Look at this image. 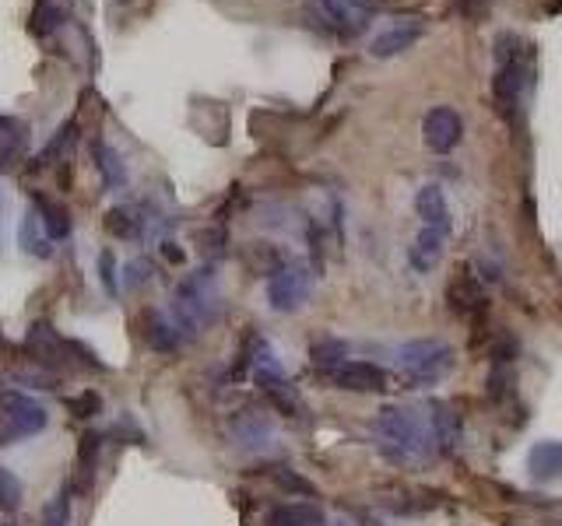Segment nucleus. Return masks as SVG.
Segmentation results:
<instances>
[{
    "label": "nucleus",
    "mask_w": 562,
    "mask_h": 526,
    "mask_svg": "<svg viewBox=\"0 0 562 526\" xmlns=\"http://www.w3.org/2000/svg\"><path fill=\"white\" fill-rule=\"evenodd\" d=\"M527 467H531L534 481H552L562 474V442H538L527 456Z\"/></svg>",
    "instance_id": "aec40b11"
},
{
    "label": "nucleus",
    "mask_w": 562,
    "mask_h": 526,
    "mask_svg": "<svg viewBox=\"0 0 562 526\" xmlns=\"http://www.w3.org/2000/svg\"><path fill=\"white\" fill-rule=\"evenodd\" d=\"M345 4H348V8H355V11H359V15H376V11H380L383 8V4H387V0H345Z\"/></svg>",
    "instance_id": "473e14b6"
},
{
    "label": "nucleus",
    "mask_w": 562,
    "mask_h": 526,
    "mask_svg": "<svg viewBox=\"0 0 562 526\" xmlns=\"http://www.w3.org/2000/svg\"><path fill=\"white\" fill-rule=\"evenodd\" d=\"M418 36H422V22H418V18H394V22L369 43V53H373L376 60H390V57H397V53L411 50V43H418Z\"/></svg>",
    "instance_id": "ddd939ff"
},
{
    "label": "nucleus",
    "mask_w": 562,
    "mask_h": 526,
    "mask_svg": "<svg viewBox=\"0 0 562 526\" xmlns=\"http://www.w3.org/2000/svg\"><path fill=\"white\" fill-rule=\"evenodd\" d=\"M334 386L345 393H383L387 390V372L373 362H359V358H348L338 369L331 372Z\"/></svg>",
    "instance_id": "6e6552de"
},
{
    "label": "nucleus",
    "mask_w": 562,
    "mask_h": 526,
    "mask_svg": "<svg viewBox=\"0 0 562 526\" xmlns=\"http://www.w3.org/2000/svg\"><path fill=\"white\" fill-rule=\"evenodd\" d=\"M46 526H71L67 523V491L57 498V502H53L50 516H46Z\"/></svg>",
    "instance_id": "2f4dec72"
},
{
    "label": "nucleus",
    "mask_w": 562,
    "mask_h": 526,
    "mask_svg": "<svg viewBox=\"0 0 562 526\" xmlns=\"http://www.w3.org/2000/svg\"><path fill=\"white\" fill-rule=\"evenodd\" d=\"M447 299H450V306H454V313L468 316V320H478V316L485 313V288H482V281L475 278L471 267H457L454 281H450V288H447Z\"/></svg>",
    "instance_id": "9b49d317"
},
{
    "label": "nucleus",
    "mask_w": 562,
    "mask_h": 526,
    "mask_svg": "<svg viewBox=\"0 0 562 526\" xmlns=\"http://www.w3.org/2000/svg\"><path fill=\"white\" fill-rule=\"evenodd\" d=\"M218 309H222V295H218L215 271L204 267V271L190 274L187 281H180L176 302H173V316H169V320L176 323V330H180L183 337H194L218 320Z\"/></svg>",
    "instance_id": "f03ea898"
},
{
    "label": "nucleus",
    "mask_w": 562,
    "mask_h": 526,
    "mask_svg": "<svg viewBox=\"0 0 562 526\" xmlns=\"http://www.w3.org/2000/svg\"><path fill=\"white\" fill-rule=\"evenodd\" d=\"M32 207H36L39 221H43L46 235H50L53 242L71 235V214H67L60 204H53V200H46V197H39V193H36V197H32Z\"/></svg>",
    "instance_id": "4be33fe9"
},
{
    "label": "nucleus",
    "mask_w": 562,
    "mask_h": 526,
    "mask_svg": "<svg viewBox=\"0 0 562 526\" xmlns=\"http://www.w3.org/2000/svg\"><path fill=\"white\" fill-rule=\"evenodd\" d=\"M313 292V274L306 263H281L267 281V302L274 313H296Z\"/></svg>",
    "instance_id": "39448f33"
},
{
    "label": "nucleus",
    "mask_w": 562,
    "mask_h": 526,
    "mask_svg": "<svg viewBox=\"0 0 562 526\" xmlns=\"http://www.w3.org/2000/svg\"><path fill=\"white\" fill-rule=\"evenodd\" d=\"M429 432H433V446H436V453H454L457 449V442H461V428H464V421H461V414H457V407L454 404H429Z\"/></svg>",
    "instance_id": "4468645a"
},
{
    "label": "nucleus",
    "mask_w": 562,
    "mask_h": 526,
    "mask_svg": "<svg viewBox=\"0 0 562 526\" xmlns=\"http://www.w3.org/2000/svg\"><path fill=\"white\" fill-rule=\"evenodd\" d=\"M524 60H506V64L496 67V78H492V99H496V109L510 120L517 113V102L524 95Z\"/></svg>",
    "instance_id": "f8f14e48"
},
{
    "label": "nucleus",
    "mask_w": 562,
    "mask_h": 526,
    "mask_svg": "<svg viewBox=\"0 0 562 526\" xmlns=\"http://www.w3.org/2000/svg\"><path fill=\"white\" fill-rule=\"evenodd\" d=\"M145 281H152V263H148L145 256H137V260L127 263V281H123V285H127V288H141Z\"/></svg>",
    "instance_id": "c756f323"
},
{
    "label": "nucleus",
    "mask_w": 562,
    "mask_h": 526,
    "mask_svg": "<svg viewBox=\"0 0 562 526\" xmlns=\"http://www.w3.org/2000/svg\"><path fill=\"white\" fill-rule=\"evenodd\" d=\"M22 495H25V488H22V477H18L15 470L0 467V509L15 512L18 505H22Z\"/></svg>",
    "instance_id": "393cba45"
},
{
    "label": "nucleus",
    "mask_w": 562,
    "mask_h": 526,
    "mask_svg": "<svg viewBox=\"0 0 562 526\" xmlns=\"http://www.w3.org/2000/svg\"><path fill=\"white\" fill-rule=\"evenodd\" d=\"M11 127V120H8V116H0V130H8Z\"/></svg>",
    "instance_id": "c9c22d12"
},
{
    "label": "nucleus",
    "mask_w": 562,
    "mask_h": 526,
    "mask_svg": "<svg viewBox=\"0 0 562 526\" xmlns=\"http://www.w3.org/2000/svg\"><path fill=\"white\" fill-rule=\"evenodd\" d=\"M99 281H102V288H106L109 299H116V295H120V281H116V260H113V253H109V249L99 256Z\"/></svg>",
    "instance_id": "c85d7f7f"
},
{
    "label": "nucleus",
    "mask_w": 562,
    "mask_h": 526,
    "mask_svg": "<svg viewBox=\"0 0 562 526\" xmlns=\"http://www.w3.org/2000/svg\"><path fill=\"white\" fill-rule=\"evenodd\" d=\"M229 428H232L236 446L246 449V453H264V449H271V442H274L271 418L260 411H239L236 418L229 421Z\"/></svg>",
    "instance_id": "1a4fd4ad"
},
{
    "label": "nucleus",
    "mask_w": 562,
    "mask_h": 526,
    "mask_svg": "<svg viewBox=\"0 0 562 526\" xmlns=\"http://www.w3.org/2000/svg\"><path fill=\"white\" fill-rule=\"evenodd\" d=\"M99 449H102V435L99 432L81 435V449H78V474L81 477H95V460H99Z\"/></svg>",
    "instance_id": "bb28decb"
},
{
    "label": "nucleus",
    "mask_w": 562,
    "mask_h": 526,
    "mask_svg": "<svg viewBox=\"0 0 562 526\" xmlns=\"http://www.w3.org/2000/svg\"><path fill=\"white\" fill-rule=\"evenodd\" d=\"M345 344L341 341H320L313 344V365H317L320 372H334L341 362H345Z\"/></svg>",
    "instance_id": "a878e982"
},
{
    "label": "nucleus",
    "mask_w": 562,
    "mask_h": 526,
    "mask_svg": "<svg viewBox=\"0 0 562 526\" xmlns=\"http://www.w3.org/2000/svg\"><path fill=\"white\" fill-rule=\"evenodd\" d=\"M64 8H57V4H50V0H39L36 11H32V22H29V32L36 39H46L53 36V32L64 25Z\"/></svg>",
    "instance_id": "5701e85b"
},
{
    "label": "nucleus",
    "mask_w": 562,
    "mask_h": 526,
    "mask_svg": "<svg viewBox=\"0 0 562 526\" xmlns=\"http://www.w3.org/2000/svg\"><path fill=\"white\" fill-rule=\"evenodd\" d=\"M145 341H148V348L159 351V355H176V351H180V344L187 341V337L176 330V323L169 320V316L148 313L145 316Z\"/></svg>",
    "instance_id": "f3484780"
},
{
    "label": "nucleus",
    "mask_w": 562,
    "mask_h": 526,
    "mask_svg": "<svg viewBox=\"0 0 562 526\" xmlns=\"http://www.w3.org/2000/svg\"><path fill=\"white\" fill-rule=\"evenodd\" d=\"M447 235L450 232H443V228H429V225L415 235V242H411V249H408V263L418 274H433L436 267H440L443 249H447Z\"/></svg>",
    "instance_id": "2eb2a0df"
},
{
    "label": "nucleus",
    "mask_w": 562,
    "mask_h": 526,
    "mask_svg": "<svg viewBox=\"0 0 562 526\" xmlns=\"http://www.w3.org/2000/svg\"><path fill=\"white\" fill-rule=\"evenodd\" d=\"M313 15L324 25L327 32L341 39H355L366 29V15H359L355 8H348L345 0H313Z\"/></svg>",
    "instance_id": "9d476101"
},
{
    "label": "nucleus",
    "mask_w": 562,
    "mask_h": 526,
    "mask_svg": "<svg viewBox=\"0 0 562 526\" xmlns=\"http://www.w3.org/2000/svg\"><path fill=\"white\" fill-rule=\"evenodd\" d=\"M278 481L285 484V488H296V491H313L310 484H306L303 477H296V474H278Z\"/></svg>",
    "instance_id": "72a5a7b5"
},
{
    "label": "nucleus",
    "mask_w": 562,
    "mask_h": 526,
    "mask_svg": "<svg viewBox=\"0 0 562 526\" xmlns=\"http://www.w3.org/2000/svg\"><path fill=\"white\" fill-rule=\"evenodd\" d=\"M397 369L404 383L433 386L454 372V348L443 341H408L397 348Z\"/></svg>",
    "instance_id": "7ed1b4c3"
},
{
    "label": "nucleus",
    "mask_w": 562,
    "mask_h": 526,
    "mask_svg": "<svg viewBox=\"0 0 562 526\" xmlns=\"http://www.w3.org/2000/svg\"><path fill=\"white\" fill-rule=\"evenodd\" d=\"M4 211H8V204H4V197H0V218H4Z\"/></svg>",
    "instance_id": "e433bc0d"
},
{
    "label": "nucleus",
    "mask_w": 562,
    "mask_h": 526,
    "mask_svg": "<svg viewBox=\"0 0 562 526\" xmlns=\"http://www.w3.org/2000/svg\"><path fill=\"white\" fill-rule=\"evenodd\" d=\"M74 134H78V123H74V120L67 123V127H60V130H57V137H53V141H50V144H46V148H43V155L36 158V169H43V165H50V162H53V158H57V155H64V151L71 148Z\"/></svg>",
    "instance_id": "cd10ccee"
},
{
    "label": "nucleus",
    "mask_w": 562,
    "mask_h": 526,
    "mask_svg": "<svg viewBox=\"0 0 562 526\" xmlns=\"http://www.w3.org/2000/svg\"><path fill=\"white\" fill-rule=\"evenodd\" d=\"M92 155H95V169H99L106 190H123V186H127V165H123L120 151H113L109 144L99 141L92 148Z\"/></svg>",
    "instance_id": "412c9836"
},
{
    "label": "nucleus",
    "mask_w": 562,
    "mask_h": 526,
    "mask_svg": "<svg viewBox=\"0 0 562 526\" xmlns=\"http://www.w3.org/2000/svg\"><path fill=\"white\" fill-rule=\"evenodd\" d=\"M162 253H166V260H173V263H183V249L176 246V242H162Z\"/></svg>",
    "instance_id": "f704fd0d"
},
{
    "label": "nucleus",
    "mask_w": 562,
    "mask_h": 526,
    "mask_svg": "<svg viewBox=\"0 0 562 526\" xmlns=\"http://www.w3.org/2000/svg\"><path fill=\"white\" fill-rule=\"evenodd\" d=\"M422 137H426V144L436 155H447V151H454L457 144H461L464 120L450 106H436V109H429L426 120H422Z\"/></svg>",
    "instance_id": "423d86ee"
},
{
    "label": "nucleus",
    "mask_w": 562,
    "mask_h": 526,
    "mask_svg": "<svg viewBox=\"0 0 562 526\" xmlns=\"http://www.w3.org/2000/svg\"><path fill=\"white\" fill-rule=\"evenodd\" d=\"M106 232L116 235V239H137L141 218H137L134 207H113V211L106 214Z\"/></svg>",
    "instance_id": "b1692460"
},
{
    "label": "nucleus",
    "mask_w": 562,
    "mask_h": 526,
    "mask_svg": "<svg viewBox=\"0 0 562 526\" xmlns=\"http://www.w3.org/2000/svg\"><path fill=\"white\" fill-rule=\"evenodd\" d=\"M0 446H11L18 439H29V435L43 432L50 425V411L39 404L36 397L18 390L0 393Z\"/></svg>",
    "instance_id": "20e7f679"
},
{
    "label": "nucleus",
    "mask_w": 562,
    "mask_h": 526,
    "mask_svg": "<svg viewBox=\"0 0 562 526\" xmlns=\"http://www.w3.org/2000/svg\"><path fill=\"white\" fill-rule=\"evenodd\" d=\"M415 211L429 228H443V232H450V204H447L443 186H436V183L422 186L415 197Z\"/></svg>",
    "instance_id": "dca6fc26"
},
{
    "label": "nucleus",
    "mask_w": 562,
    "mask_h": 526,
    "mask_svg": "<svg viewBox=\"0 0 562 526\" xmlns=\"http://www.w3.org/2000/svg\"><path fill=\"white\" fill-rule=\"evenodd\" d=\"M18 242L29 256H39V260H50L53 256V239L46 235L43 221H39L36 207L22 218V228H18Z\"/></svg>",
    "instance_id": "6ab92c4d"
},
{
    "label": "nucleus",
    "mask_w": 562,
    "mask_h": 526,
    "mask_svg": "<svg viewBox=\"0 0 562 526\" xmlns=\"http://www.w3.org/2000/svg\"><path fill=\"white\" fill-rule=\"evenodd\" d=\"M25 348L32 351V358H36L39 365L71 369V341H64L50 323H32L29 337H25Z\"/></svg>",
    "instance_id": "0eeeda50"
},
{
    "label": "nucleus",
    "mask_w": 562,
    "mask_h": 526,
    "mask_svg": "<svg viewBox=\"0 0 562 526\" xmlns=\"http://www.w3.org/2000/svg\"><path fill=\"white\" fill-rule=\"evenodd\" d=\"M71 411L78 414V418H95V414L102 411V397H99V393H92V390H85L81 397L71 400Z\"/></svg>",
    "instance_id": "7c9ffc66"
},
{
    "label": "nucleus",
    "mask_w": 562,
    "mask_h": 526,
    "mask_svg": "<svg viewBox=\"0 0 562 526\" xmlns=\"http://www.w3.org/2000/svg\"><path fill=\"white\" fill-rule=\"evenodd\" d=\"M373 439L394 463H422L436 453L429 418L411 407H383L373 418Z\"/></svg>",
    "instance_id": "f257e3e1"
},
{
    "label": "nucleus",
    "mask_w": 562,
    "mask_h": 526,
    "mask_svg": "<svg viewBox=\"0 0 562 526\" xmlns=\"http://www.w3.org/2000/svg\"><path fill=\"white\" fill-rule=\"evenodd\" d=\"M267 526H324V512L313 502H285L267 512Z\"/></svg>",
    "instance_id": "a211bd4d"
}]
</instances>
